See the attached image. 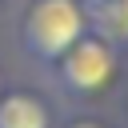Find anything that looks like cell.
Listing matches in <instances>:
<instances>
[{
    "instance_id": "obj_3",
    "label": "cell",
    "mask_w": 128,
    "mask_h": 128,
    "mask_svg": "<svg viewBox=\"0 0 128 128\" xmlns=\"http://www.w3.org/2000/svg\"><path fill=\"white\" fill-rule=\"evenodd\" d=\"M0 128H52L48 100L28 88H4L0 92Z\"/></svg>"
},
{
    "instance_id": "obj_2",
    "label": "cell",
    "mask_w": 128,
    "mask_h": 128,
    "mask_svg": "<svg viewBox=\"0 0 128 128\" xmlns=\"http://www.w3.org/2000/svg\"><path fill=\"white\" fill-rule=\"evenodd\" d=\"M116 48L120 44H112L108 36H100V32H84L48 72L56 76V88L64 92V96H72V100H92V96H100L108 84H112V76H116Z\"/></svg>"
},
{
    "instance_id": "obj_1",
    "label": "cell",
    "mask_w": 128,
    "mask_h": 128,
    "mask_svg": "<svg viewBox=\"0 0 128 128\" xmlns=\"http://www.w3.org/2000/svg\"><path fill=\"white\" fill-rule=\"evenodd\" d=\"M84 0H24L20 8V48L40 68H52L84 32H88Z\"/></svg>"
},
{
    "instance_id": "obj_4",
    "label": "cell",
    "mask_w": 128,
    "mask_h": 128,
    "mask_svg": "<svg viewBox=\"0 0 128 128\" xmlns=\"http://www.w3.org/2000/svg\"><path fill=\"white\" fill-rule=\"evenodd\" d=\"M64 128H100V124H96V120H88V116H80V120H68Z\"/></svg>"
},
{
    "instance_id": "obj_6",
    "label": "cell",
    "mask_w": 128,
    "mask_h": 128,
    "mask_svg": "<svg viewBox=\"0 0 128 128\" xmlns=\"http://www.w3.org/2000/svg\"><path fill=\"white\" fill-rule=\"evenodd\" d=\"M0 4H4V0H0Z\"/></svg>"
},
{
    "instance_id": "obj_5",
    "label": "cell",
    "mask_w": 128,
    "mask_h": 128,
    "mask_svg": "<svg viewBox=\"0 0 128 128\" xmlns=\"http://www.w3.org/2000/svg\"><path fill=\"white\" fill-rule=\"evenodd\" d=\"M0 92H4V76H0Z\"/></svg>"
}]
</instances>
